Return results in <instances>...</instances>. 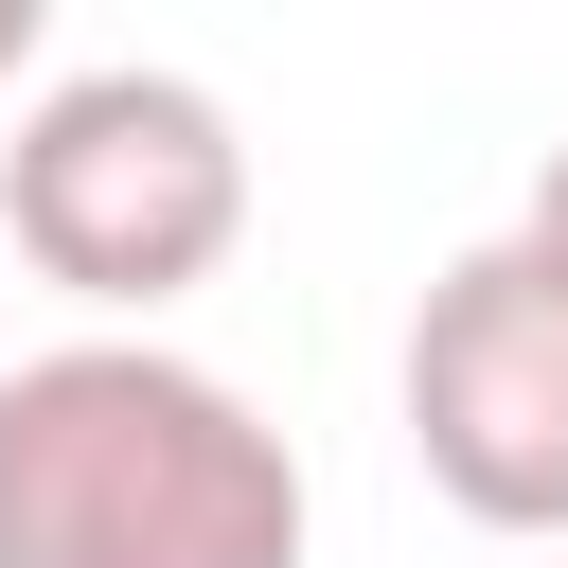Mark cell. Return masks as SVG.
I'll list each match as a JSON object with an SVG mask.
<instances>
[{"mask_svg": "<svg viewBox=\"0 0 568 568\" xmlns=\"http://www.w3.org/2000/svg\"><path fill=\"white\" fill-rule=\"evenodd\" d=\"M36 53H53V0H0V89H36Z\"/></svg>", "mask_w": 568, "mask_h": 568, "instance_id": "277c9868", "label": "cell"}, {"mask_svg": "<svg viewBox=\"0 0 568 568\" xmlns=\"http://www.w3.org/2000/svg\"><path fill=\"white\" fill-rule=\"evenodd\" d=\"M408 462L479 515V532H568V266L532 231H479L426 302H408Z\"/></svg>", "mask_w": 568, "mask_h": 568, "instance_id": "3957f363", "label": "cell"}, {"mask_svg": "<svg viewBox=\"0 0 568 568\" xmlns=\"http://www.w3.org/2000/svg\"><path fill=\"white\" fill-rule=\"evenodd\" d=\"M515 231H532V248H550V266H568V142H550V160H532V213H515Z\"/></svg>", "mask_w": 568, "mask_h": 568, "instance_id": "5b68a950", "label": "cell"}, {"mask_svg": "<svg viewBox=\"0 0 568 568\" xmlns=\"http://www.w3.org/2000/svg\"><path fill=\"white\" fill-rule=\"evenodd\" d=\"M302 444L160 337L0 373V568H302Z\"/></svg>", "mask_w": 568, "mask_h": 568, "instance_id": "6da1fadb", "label": "cell"}, {"mask_svg": "<svg viewBox=\"0 0 568 568\" xmlns=\"http://www.w3.org/2000/svg\"><path fill=\"white\" fill-rule=\"evenodd\" d=\"M0 248L89 302V320H160L195 302L231 248H248V124L195 89V71H53L0 142Z\"/></svg>", "mask_w": 568, "mask_h": 568, "instance_id": "7a4b0ae2", "label": "cell"}]
</instances>
